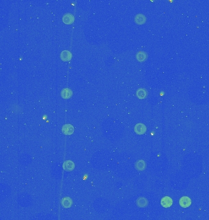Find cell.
<instances>
[{"instance_id": "6da1fadb", "label": "cell", "mask_w": 209, "mask_h": 220, "mask_svg": "<svg viewBox=\"0 0 209 220\" xmlns=\"http://www.w3.org/2000/svg\"><path fill=\"white\" fill-rule=\"evenodd\" d=\"M134 130L137 135H143L146 133V131L147 130V128H146V126L144 124L139 123V124H137L135 125V128H134Z\"/></svg>"}, {"instance_id": "7a4b0ae2", "label": "cell", "mask_w": 209, "mask_h": 220, "mask_svg": "<svg viewBox=\"0 0 209 220\" xmlns=\"http://www.w3.org/2000/svg\"><path fill=\"white\" fill-rule=\"evenodd\" d=\"M72 54L69 50H63L60 54V59L64 62L69 61L72 59Z\"/></svg>"}, {"instance_id": "3957f363", "label": "cell", "mask_w": 209, "mask_h": 220, "mask_svg": "<svg viewBox=\"0 0 209 220\" xmlns=\"http://www.w3.org/2000/svg\"><path fill=\"white\" fill-rule=\"evenodd\" d=\"M191 203V201L190 198L187 196H184L180 198L179 201L180 206L183 208H188L190 206Z\"/></svg>"}, {"instance_id": "277c9868", "label": "cell", "mask_w": 209, "mask_h": 220, "mask_svg": "<svg viewBox=\"0 0 209 220\" xmlns=\"http://www.w3.org/2000/svg\"><path fill=\"white\" fill-rule=\"evenodd\" d=\"M62 131L65 135H70L74 133V128L71 124H65L63 126Z\"/></svg>"}, {"instance_id": "5b68a950", "label": "cell", "mask_w": 209, "mask_h": 220, "mask_svg": "<svg viewBox=\"0 0 209 220\" xmlns=\"http://www.w3.org/2000/svg\"><path fill=\"white\" fill-rule=\"evenodd\" d=\"M63 21L65 24L70 25L72 24L74 21V16L71 14H65L63 18Z\"/></svg>"}, {"instance_id": "8992f818", "label": "cell", "mask_w": 209, "mask_h": 220, "mask_svg": "<svg viewBox=\"0 0 209 220\" xmlns=\"http://www.w3.org/2000/svg\"><path fill=\"white\" fill-rule=\"evenodd\" d=\"M173 200L171 198L168 196H166L163 198L161 201V204L164 208H169L173 204Z\"/></svg>"}, {"instance_id": "52a82bcc", "label": "cell", "mask_w": 209, "mask_h": 220, "mask_svg": "<svg viewBox=\"0 0 209 220\" xmlns=\"http://www.w3.org/2000/svg\"><path fill=\"white\" fill-rule=\"evenodd\" d=\"M135 23L138 25H142L146 23V16L142 14H137L135 16Z\"/></svg>"}, {"instance_id": "ba28073f", "label": "cell", "mask_w": 209, "mask_h": 220, "mask_svg": "<svg viewBox=\"0 0 209 220\" xmlns=\"http://www.w3.org/2000/svg\"><path fill=\"white\" fill-rule=\"evenodd\" d=\"M73 95L72 91L69 88H64L60 92V96L64 99L70 98Z\"/></svg>"}, {"instance_id": "9c48e42d", "label": "cell", "mask_w": 209, "mask_h": 220, "mask_svg": "<svg viewBox=\"0 0 209 220\" xmlns=\"http://www.w3.org/2000/svg\"><path fill=\"white\" fill-rule=\"evenodd\" d=\"M136 204L138 207L141 208H144L147 206L148 201L145 197H140L136 201Z\"/></svg>"}, {"instance_id": "30bf717a", "label": "cell", "mask_w": 209, "mask_h": 220, "mask_svg": "<svg viewBox=\"0 0 209 220\" xmlns=\"http://www.w3.org/2000/svg\"><path fill=\"white\" fill-rule=\"evenodd\" d=\"M147 58V53L143 51H140L136 54V59L140 62H144Z\"/></svg>"}, {"instance_id": "8fae6325", "label": "cell", "mask_w": 209, "mask_h": 220, "mask_svg": "<svg viewBox=\"0 0 209 220\" xmlns=\"http://www.w3.org/2000/svg\"><path fill=\"white\" fill-rule=\"evenodd\" d=\"M147 96V92L145 89L140 88L136 91V96L140 99H144Z\"/></svg>"}, {"instance_id": "7c38bea8", "label": "cell", "mask_w": 209, "mask_h": 220, "mask_svg": "<svg viewBox=\"0 0 209 220\" xmlns=\"http://www.w3.org/2000/svg\"><path fill=\"white\" fill-rule=\"evenodd\" d=\"M64 168L65 170L70 171V170H74V169L75 168V164L73 162L70 160H67L64 163Z\"/></svg>"}, {"instance_id": "4fadbf2b", "label": "cell", "mask_w": 209, "mask_h": 220, "mask_svg": "<svg viewBox=\"0 0 209 220\" xmlns=\"http://www.w3.org/2000/svg\"><path fill=\"white\" fill-rule=\"evenodd\" d=\"M61 204L64 208H70L72 205V201L70 197H64L61 201Z\"/></svg>"}, {"instance_id": "5bb4252c", "label": "cell", "mask_w": 209, "mask_h": 220, "mask_svg": "<svg viewBox=\"0 0 209 220\" xmlns=\"http://www.w3.org/2000/svg\"><path fill=\"white\" fill-rule=\"evenodd\" d=\"M135 168L138 170H143L146 168V164L144 160H139L136 163Z\"/></svg>"}]
</instances>
